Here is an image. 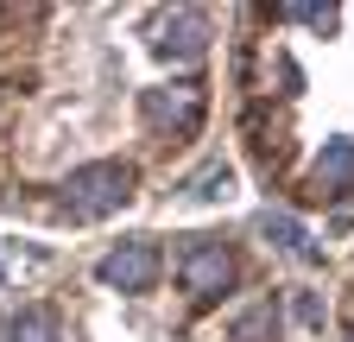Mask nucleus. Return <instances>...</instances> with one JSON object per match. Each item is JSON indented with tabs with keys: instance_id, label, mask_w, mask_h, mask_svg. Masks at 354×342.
<instances>
[{
	"instance_id": "obj_4",
	"label": "nucleus",
	"mask_w": 354,
	"mask_h": 342,
	"mask_svg": "<svg viewBox=\"0 0 354 342\" xmlns=\"http://www.w3.org/2000/svg\"><path fill=\"white\" fill-rule=\"evenodd\" d=\"M146 114H152L158 127H171V134H196V127H203V89H196V82L152 89V96H146Z\"/></svg>"
},
{
	"instance_id": "obj_5",
	"label": "nucleus",
	"mask_w": 354,
	"mask_h": 342,
	"mask_svg": "<svg viewBox=\"0 0 354 342\" xmlns=\"http://www.w3.org/2000/svg\"><path fill=\"white\" fill-rule=\"evenodd\" d=\"M158 51H165V57H177V64L203 57V51H209V19H203L196 7H177V13L165 19V38H158Z\"/></svg>"
},
{
	"instance_id": "obj_1",
	"label": "nucleus",
	"mask_w": 354,
	"mask_h": 342,
	"mask_svg": "<svg viewBox=\"0 0 354 342\" xmlns=\"http://www.w3.org/2000/svg\"><path fill=\"white\" fill-rule=\"evenodd\" d=\"M64 190H70L76 216H108V209H120L133 197V171L127 165H82V171H70Z\"/></svg>"
},
{
	"instance_id": "obj_3",
	"label": "nucleus",
	"mask_w": 354,
	"mask_h": 342,
	"mask_svg": "<svg viewBox=\"0 0 354 342\" xmlns=\"http://www.w3.org/2000/svg\"><path fill=\"white\" fill-rule=\"evenodd\" d=\"M184 285L196 291V298H221L234 285V253L221 247V241H196L190 253H184Z\"/></svg>"
},
{
	"instance_id": "obj_10",
	"label": "nucleus",
	"mask_w": 354,
	"mask_h": 342,
	"mask_svg": "<svg viewBox=\"0 0 354 342\" xmlns=\"http://www.w3.org/2000/svg\"><path fill=\"white\" fill-rule=\"evenodd\" d=\"M221 190H228V165H209L196 178V197H221Z\"/></svg>"
},
{
	"instance_id": "obj_2",
	"label": "nucleus",
	"mask_w": 354,
	"mask_h": 342,
	"mask_svg": "<svg viewBox=\"0 0 354 342\" xmlns=\"http://www.w3.org/2000/svg\"><path fill=\"white\" fill-rule=\"evenodd\" d=\"M152 279H158V247L152 241H120L102 260V285H114V291H146Z\"/></svg>"
},
{
	"instance_id": "obj_9",
	"label": "nucleus",
	"mask_w": 354,
	"mask_h": 342,
	"mask_svg": "<svg viewBox=\"0 0 354 342\" xmlns=\"http://www.w3.org/2000/svg\"><path fill=\"white\" fill-rule=\"evenodd\" d=\"M266 235H272L279 247H291V253H310V247H304V228H297L291 216H266Z\"/></svg>"
},
{
	"instance_id": "obj_11",
	"label": "nucleus",
	"mask_w": 354,
	"mask_h": 342,
	"mask_svg": "<svg viewBox=\"0 0 354 342\" xmlns=\"http://www.w3.org/2000/svg\"><path fill=\"white\" fill-rule=\"evenodd\" d=\"M348 342H354V330H348Z\"/></svg>"
},
{
	"instance_id": "obj_7",
	"label": "nucleus",
	"mask_w": 354,
	"mask_h": 342,
	"mask_svg": "<svg viewBox=\"0 0 354 342\" xmlns=\"http://www.w3.org/2000/svg\"><path fill=\"white\" fill-rule=\"evenodd\" d=\"M317 184H323V190H329V184H354V140L323 146V159H317Z\"/></svg>"
},
{
	"instance_id": "obj_6",
	"label": "nucleus",
	"mask_w": 354,
	"mask_h": 342,
	"mask_svg": "<svg viewBox=\"0 0 354 342\" xmlns=\"http://www.w3.org/2000/svg\"><path fill=\"white\" fill-rule=\"evenodd\" d=\"M234 342H279V305L272 298H259L234 317Z\"/></svg>"
},
{
	"instance_id": "obj_8",
	"label": "nucleus",
	"mask_w": 354,
	"mask_h": 342,
	"mask_svg": "<svg viewBox=\"0 0 354 342\" xmlns=\"http://www.w3.org/2000/svg\"><path fill=\"white\" fill-rule=\"evenodd\" d=\"M7 342H57V323H51V311H19L13 323H7Z\"/></svg>"
}]
</instances>
